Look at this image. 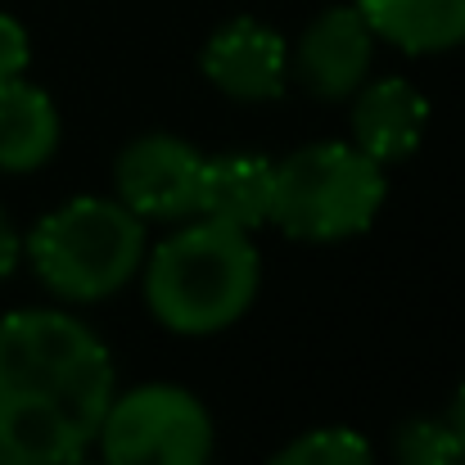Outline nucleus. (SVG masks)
I'll use <instances>...</instances> for the list:
<instances>
[{
    "mask_svg": "<svg viewBox=\"0 0 465 465\" xmlns=\"http://www.w3.org/2000/svg\"><path fill=\"white\" fill-rule=\"evenodd\" d=\"M104 339L59 308L0 316V443L32 465L82 457L114 402Z\"/></svg>",
    "mask_w": 465,
    "mask_h": 465,
    "instance_id": "1",
    "label": "nucleus"
},
{
    "mask_svg": "<svg viewBox=\"0 0 465 465\" xmlns=\"http://www.w3.org/2000/svg\"><path fill=\"white\" fill-rule=\"evenodd\" d=\"M262 258L249 231L194 217L145 262V303L176 334H217L258 299Z\"/></svg>",
    "mask_w": 465,
    "mask_h": 465,
    "instance_id": "2",
    "label": "nucleus"
},
{
    "mask_svg": "<svg viewBox=\"0 0 465 465\" xmlns=\"http://www.w3.org/2000/svg\"><path fill=\"white\" fill-rule=\"evenodd\" d=\"M23 258L54 299L100 303L141 272L145 222L123 199L77 194L27 231Z\"/></svg>",
    "mask_w": 465,
    "mask_h": 465,
    "instance_id": "3",
    "label": "nucleus"
},
{
    "mask_svg": "<svg viewBox=\"0 0 465 465\" xmlns=\"http://www.w3.org/2000/svg\"><path fill=\"white\" fill-rule=\"evenodd\" d=\"M389 181L375 158L348 141L303 145L276 163L267 222L299 244H339L375 226Z\"/></svg>",
    "mask_w": 465,
    "mask_h": 465,
    "instance_id": "4",
    "label": "nucleus"
},
{
    "mask_svg": "<svg viewBox=\"0 0 465 465\" xmlns=\"http://www.w3.org/2000/svg\"><path fill=\"white\" fill-rule=\"evenodd\" d=\"M95 443L104 465H208L213 416L190 389L154 380L114 393Z\"/></svg>",
    "mask_w": 465,
    "mask_h": 465,
    "instance_id": "5",
    "label": "nucleus"
},
{
    "mask_svg": "<svg viewBox=\"0 0 465 465\" xmlns=\"http://www.w3.org/2000/svg\"><path fill=\"white\" fill-rule=\"evenodd\" d=\"M199 172H203V154L190 141L150 132V136H136L118 154L114 185H118V199L141 222H181V217H194Z\"/></svg>",
    "mask_w": 465,
    "mask_h": 465,
    "instance_id": "6",
    "label": "nucleus"
},
{
    "mask_svg": "<svg viewBox=\"0 0 465 465\" xmlns=\"http://www.w3.org/2000/svg\"><path fill=\"white\" fill-rule=\"evenodd\" d=\"M375 32L357 5H330L312 18L290 50V77L325 104L352 100L371 73Z\"/></svg>",
    "mask_w": 465,
    "mask_h": 465,
    "instance_id": "7",
    "label": "nucleus"
},
{
    "mask_svg": "<svg viewBox=\"0 0 465 465\" xmlns=\"http://www.w3.org/2000/svg\"><path fill=\"white\" fill-rule=\"evenodd\" d=\"M199 68L222 95L240 104H267L285 95L290 45L281 32H272L258 18H231L203 41Z\"/></svg>",
    "mask_w": 465,
    "mask_h": 465,
    "instance_id": "8",
    "label": "nucleus"
},
{
    "mask_svg": "<svg viewBox=\"0 0 465 465\" xmlns=\"http://www.w3.org/2000/svg\"><path fill=\"white\" fill-rule=\"evenodd\" d=\"M352 145L366 158L384 163H402L420 150L425 127H430V100L420 95V86H411L407 77H380V82H361L352 95Z\"/></svg>",
    "mask_w": 465,
    "mask_h": 465,
    "instance_id": "9",
    "label": "nucleus"
},
{
    "mask_svg": "<svg viewBox=\"0 0 465 465\" xmlns=\"http://www.w3.org/2000/svg\"><path fill=\"white\" fill-rule=\"evenodd\" d=\"M272 185H276L272 158L249 154V150L203 158L194 217L222 222L235 231H258V226H267V213H272Z\"/></svg>",
    "mask_w": 465,
    "mask_h": 465,
    "instance_id": "10",
    "label": "nucleus"
},
{
    "mask_svg": "<svg viewBox=\"0 0 465 465\" xmlns=\"http://www.w3.org/2000/svg\"><path fill=\"white\" fill-rule=\"evenodd\" d=\"M59 136H64L59 109L36 82L27 77L0 82V172L9 176L41 172L59 150Z\"/></svg>",
    "mask_w": 465,
    "mask_h": 465,
    "instance_id": "11",
    "label": "nucleus"
},
{
    "mask_svg": "<svg viewBox=\"0 0 465 465\" xmlns=\"http://www.w3.org/2000/svg\"><path fill=\"white\" fill-rule=\"evenodd\" d=\"M375 41L407 54H443L465 45V0H352Z\"/></svg>",
    "mask_w": 465,
    "mask_h": 465,
    "instance_id": "12",
    "label": "nucleus"
},
{
    "mask_svg": "<svg viewBox=\"0 0 465 465\" xmlns=\"http://www.w3.org/2000/svg\"><path fill=\"white\" fill-rule=\"evenodd\" d=\"M398 465H465V430L448 416H420L407 420L393 439Z\"/></svg>",
    "mask_w": 465,
    "mask_h": 465,
    "instance_id": "13",
    "label": "nucleus"
},
{
    "mask_svg": "<svg viewBox=\"0 0 465 465\" xmlns=\"http://www.w3.org/2000/svg\"><path fill=\"white\" fill-rule=\"evenodd\" d=\"M272 465H375V448L343 425H325V430H308L294 443H285Z\"/></svg>",
    "mask_w": 465,
    "mask_h": 465,
    "instance_id": "14",
    "label": "nucleus"
},
{
    "mask_svg": "<svg viewBox=\"0 0 465 465\" xmlns=\"http://www.w3.org/2000/svg\"><path fill=\"white\" fill-rule=\"evenodd\" d=\"M32 64V41H27V27L14 18V14H0V82H14L23 77Z\"/></svg>",
    "mask_w": 465,
    "mask_h": 465,
    "instance_id": "15",
    "label": "nucleus"
},
{
    "mask_svg": "<svg viewBox=\"0 0 465 465\" xmlns=\"http://www.w3.org/2000/svg\"><path fill=\"white\" fill-rule=\"evenodd\" d=\"M18 262H23V235H18V226L9 222V213L0 208V281L14 276Z\"/></svg>",
    "mask_w": 465,
    "mask_h": 465,
    "instance_id": "16",
    "label": "nucleus"
},
{
    "mask_svg": "<svg viewBox=\"0 0 465 465\" xmlns=\"http://www.w3.org/2000/svg\"><path fill=\"white\" fill-rule=\"evenodd\" d=\"M448 420H452V425H461V430H465V380H461V384H457V393H452V407H448Z\"/></svg>",
    "mask_w": 465,
    "mask_h": 465,
    "instance_id": "17",
    "label": "nucleus"
},
{
    "mask_svg": "<svg viewBox=\"0 0 465 465\" xmlns=\"http://www.w3.org/2000/svg\"><path fill=\"white\" fill-rule=\"evenodd\" d=\"M0 465H32V461H27V457H18L14 448H5V443H0Z\"/></svg>",
    "mask_w": 465,
    "mask_h": 465,
    "instance_id": "18",
    "label": "nucleus"
},
{
    "mask_svg": "<svg viewBox=\"0 0 465 465\" xmlns=\"http://www.w3.org/2000/svg\"><path fill=\"white\" fill-rule=\"evenodd\" d=\"M59 465H91V461H82V457H73V461H59Z\"/></svg>",
    "mask_w": 465,
    "mask_h": 465,
    "instance_id": "19",
    "label": "nucleus"
}]
</instances>
